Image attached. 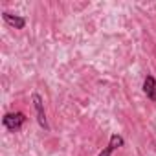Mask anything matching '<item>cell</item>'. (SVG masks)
I'll list each match as a JSON object with an SVG mask.
<instances>
[{"label": "cell", "instance_id": "cell-1", "mask_svg": "<svg viewBox=\"0 0 156 156\" xmlns=\"http://www.w3.org/2000/svg\"><path fill=\"white\" fill-rule=\"evenodd\" d=\"M24 123H26V114H24V112H8V114L2 118V125H4L8 130H11V132L19 130Z\"/></svg>", "mask_w": 156, "mask_h": 156}, {"label": "cell", "instance_id": "cell-2", "mask_svg": "<svg viewBox=\"0 0 156 156\" xmlns=\"http://www.w3.org/2000/svg\"><path fill=\"white\" fill-rule=\"evenodd\" d=\"M33 99V107H35V112H37V121L39 125L44 129V130H50V125H48V119H46V110H44V101L39 94H33L31 96Z\"/></svg>", "mask_w": 156, "mask_h": 156}, {"label": "cell", "instance_id": "cell-3", "mask_svg": "<svg viewBox=\"0 0 156 156\" xmlns=\"http://www.w3.org/2000/svg\"><path fill=\"white\" fill-rule=\"evenodd\" d=\"M125 145V140H123V136H119V134H112L110 136V141H108V145H107V149L105 151H101L99 152V156H112V152L116 151V149H119V147H123Z\"/></svg>", "mask_w": 156, "mask_h": 156}, {"label": "cell", "instance_id": "cell-4", "mask_svg": "<svg viewBox=\"0 0 156 156\" xmlns=\"http://www.w3.org/2000/svg\"><path fill=\"white\" fill-rule=\"evenodd\" d=\"M143 94L147 96V99L156 103V79H154V75H147L143 79Z\"/></svg>", "mask_w": 156, "mask_h": 156}, {"label": "cell", "instance_id": "cell-5", "mask_svg": "<svg viewBox=\"0 0 156 156\" xmlns=\"http://www.w3.org/2000/svg\"><path fill=\"white\" fill-rule=\"evenodd\" d=\"M2 19H4L9 26H13L15 30H22V28L26 26V19H24V17L13 15V13H9V11H2Z\"/></svg>", "mask_w": 156, "mask_h": 156}]
</instances>
